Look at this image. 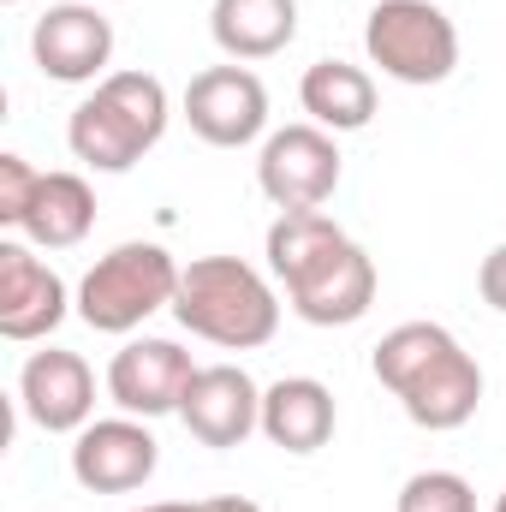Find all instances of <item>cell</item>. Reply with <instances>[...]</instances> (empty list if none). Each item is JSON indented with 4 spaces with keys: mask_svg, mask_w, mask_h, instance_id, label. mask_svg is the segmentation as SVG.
<instances>
[{
    "mask_svg": "<svg viewBox=\"0 0 506 512\" xmlns=\"http://www.w3.org/2000/svg\"><path fill=\"white\" fill-rule=\"evenodd\" d=\"M376 382L405 405V417L417 429H465L483 405V370L477 358L441 328V322H399L393 334H381L370 352Z\"/></svg>",
    "mask_w": 506,
    "mask_h": 512,
    "instance_id": "obj_1",
    "label": "cell"
},
{
    "mask_svg": "<svg viewBox=\"0 0 506 512\" xmlns=\"http://www.w3.org/2000/svg\"><path fill=\"white\" fill-rule=\"evenodd\" d=\"M173 316L185 334L221 346V352H256L280 328V298L274 286L239 256H197L179 274Z\"/></svg>",
    "mask_w": 506,
    "mask_h": 512,
    "instance_id": "obj_2",
    "label": "cell"
},
{
    "mask_svg": "<svg viewBox=\"0 0 506 512\" xmlns=\"http://www.w3.org/2000/svg\"><path fill=\"white\" fill-rule=\"evenodd\" d=\"M167 131V84L155 72H108L66 120V143L96 173H131Z\"/></svg>",
    "mask_w": 506,
    "mask_h": 512,
    "instance_id": "obj_3",
    "label": "cell"
},
{
    "mask_svg": "<svg viewBox=\"0 0 506 512\" xmlns=\"http://www.w3.org/2000/svg\"><path fill=\"white\" fill-rule=\"evenodd\" d=\"M179 262L149 245V239H131V245H114L102 256L84 286H78V316L96 328V334H131L143 328L155 310H173L179 298Z\"/></svg>",
    "mask_w": 506,
    "mask_h": 512,
    "instance_id": "obj_4",
    "label": "cell"
},
{
    "mask_svg": "<svg viewBox=\"0 0 506 512\" xmlns=\"http://www.w3.org/2000/svg\"><path fill=\"white\" fill-rule=\"evenodd\" d=\"M364 48H370V66H381V78L417 84V90L447 84L453 66H459V30L435 0H381V6H370Z\"/></svg>",
    "mask_w": 506,
    "mask_h": 512,
    "instance_id": "obj_5",
    "label": "cell"
},
{
    "mask_svg": "<svg viewBox=\"0 0 506 512\" xmlns=\"http://www.w3.org/2000/svg\"><path fill=\"white\" fill-rule=\"evenodd\" d=\"M256 185L262 197L286 215V209H322L340 191V149L334 131L322 126H286L262 143L256 161Z\"/></svg>",
    "mask_w": 506,
    "mask_h": 512,
    "instance_id": "obj_6",
    "label": "cell"
},
{
    "mask_svg": "<svg viewBox=\"0 0 506 512\" xmlns=\"http://www.w3.org/2000/svg\"><path fill=\"white\" fill-rule=\"evenodd\" d=\"M185 120L215 149H245L268 126V90L251 66H209L185 84Z\"/></svg>",
    "mask_w": 506,
    "mask_h": 512,
    "instance_id": "obj_7",
    "label": "cell"
},
{
    "mask_svg": "<svg viewBox=\"0 0 506 512\" xmlns=\"http://www.w3.org/2000/svg\"><path fill=\"white\" fill-rule=\"evenodd\" d=\"M30 54L42 66V78L54 84H90V78H108V60H114V24L84 6V0H66V6H48L30 30Z\"/></svg>",
    "mask_w": 506,
    "mask_h": 512,
    "instance_id": "obj_8",
    "label": "cell"
},
{
    "mask_svg": "<svg viewBox=\"0 0 506 512\" xmlns=\"http://www.w3.org/2000/svg\"><path fill=\"white\" fill-rule=\"evenodd\" d=\"M155 465H161V441L137 417H102V423L78 429L72 477L90 495H131V489H143L155 477Z\"/></svg>",
    "mask_w": 506,
    "mask_h": 512,
    "instance_id": "obj_9",
    "label": "cell"
},
{
    "mask_svg": "<svg viewBox=\"0 0 506 512\" xmlns=\"http://www.w3.org/2000/svg\"><path fill=\"white\" fill-rule=\"evenodd\" d=\"M179 417L203 447H245L262 429V387L239 364H203L179 399Z\"/></svg>",
    "mask_w": 506,
    "mask_h": 512,
    "instance_id": "obj_10",
    "label": "cell"
},
{
    "mask_svg": "<svg viewBox=\"0 0 506 512\" xmlns=\"http://www.w3.org/2000/svg\"><path fill=\"white\" fill-rule=\"evenodd\" d=\"M197 376L191 352L173 340H126L108 364V393L126 417H167L179 411L185 387Z\"/></svg>",
    "mask_w": 506,
    "mask_h": 512,
    "instance_id": "obj_11",
    "label": "cell"
},
{
    "mask_svg": "<svg viewBox=\"0 0 506 512\" xmlns=\"http://www.w3.org/2000/svg\"><path fill=\"white\" fill-rule=\"evenodd\" d=\"M286 298H292V310H298L310 328H352V322H364L370 304H376V262H370L364 245L346 239L328 262H316L304 280H292Z\"/></svg>",
    "mask_w": 506,
    "mask_h": 512,
    "instance_id": "obj_12",
    "label": "cell"
},
{
    "mask_svg": "<svg viewBox=\"0 0 506 512\" xmlns=\"http://www.w3.org/2000/svg\"><path fill=\"white\" fill-rule=\"evenodd\" d=\"M18 405H24V417H30L36 429H48V435H78V429L90 423V411H96V376H90V364H84L78 352L48 346V352H36V358L24 364V376H18Z\"/></svg>",
    "mask_w": 506,
    "mask_h": 512,
    "instance_id": "obj_13",
    "label": "cell"
},
{
    "mask_svg": "<svg viewBox=\"0 0 506 512\" xmlns=\"http://www.w3.org/2000/svg\"><path fill=\"white\" fill-rule=\"evenodd\" d=\"M66 322V280L24 245H0V334L30 346Z\"/></svg>",
    "mask_w": 506,
    "mask_h": 512,
    "instance_id": "obj_14",
    "label": "cell"
},
{
    "mask_svg": "<svg viewBox=\"0 0 506 512\" xmlns=\"http://www.w3.org/2000/svg\"><path fill=\"white\" fill-rule=\"evenodd\" d=\"M262 435L280 453H316L334 441V393L316 376H286L262 393Z\"/></svg>",
    "mask_w": 506,
    "mask_h": 512,
    "instance_id": "obj_15",
    "label": "cell"
},
{
    "mask_svg": "<svg viewBox=\"0 0 506 512\" xmlns=\"http://www.w3.org/2000/svg\"><path fill=\"white\" fill-rule=\"evenodd\" d=\"M209 36L227 60H274L298 36V0H215Z\"/></svg>",
    "mask_w": 506,
    "mask_h": 512,
    "instance_id": "obj_16",
    "label": "cell"
},
{
    "mask_svg": "<svg viewBox=\"0 0 506 512\" xmlns=\"http://www.w3.org/2000/svg\"><path fill=\"white\" fill-rule=\"evenodd\" d=\"M90 227H96V191L78 173H42L18 233L42 251H72V245L90 239Z\"/></svg>",
    "mask_w": 506,
    "mask_h": 512,
    "instance_id": "obj_17",
    "label": "cell"
},
{
    "mask_svg": "<svg viewBox=\"0 0 506 512\" xmlns=\"http://www.w3.org/2000/svg\"><path fill=\"white\" fill-rule=\"evenodd\" d=\"M298 102L322 131H364L376 120V78L352 60H316L298 84Z\"/></svg>",
    "mask_w": 506,
    "mask_h": 512,
    "instance_id": "obj_18",
    "label": "cell"
},
{
    "mask_svg": "<svg viewBox=\"0 0 506 512\" xmlns=\"http://www.w3.org/2000/svg\"><path fill=\"white\" fill-rule=\"evenodd\" d=\"M346 245V233H340V221H328L322 209H286L274 227H268V268H274V280L280 286H292V280H304L316 262H328V256Z\"/></svg>",
    "mask_w": 506,
    "mask_h": 512,
    "instance_id": "obj_19",
    "label": "cell"
},
{
    "mask_svg": "<svg viewBox=\"0 0 506 512\" xmlns=\"http://www.w3.org/2000/svg\"><path fill=\"white\" fill-rule=\"evenodd\" d=\"M399 512H477V495L459 471H417L399 489Z\"/></svg>",
    "mask_w": 506,
    "mask_h": 512,
    "instance_id": "obj_20",
    "label": "cell"
},
{
    "mask_svg": "<svg viewBox=\"0 0 506 512\" xmlns=\"http://www.w3.org/2000/svg\"><path fill=\"white\" fill-rule=\"evenodd\" d=\"M36 185H42V173H36L24 155H0V227H18V221H24Z\"/></svg>",
    "mask_w": 506,
    "mask_h": 512,
    "instance_id": "obj_21",
    "label": "cell"
},
{
    "mask_svg": "<svg viewBox=\"0 0 506 512\" xmlns=\"http://www.w3.org/2000/svg\"><path fill=\"white\" fill-rule=\"evenodd\" d=\"M477 286H483V304L506 316V245H495V251L483 256V268H477Z\"/></svg>",
    "mask_w": 506,
    "mask_h": 512,
    "instance_id": "obj_22",
    "label": "cell"
},
{
    "mask_svg": "<svg viewBox=\"0 0 506 512\" xmlns=\"http://www.w3.org/2000/svg\"><path fill=\"white\" fill-rule=\"evenodd\" d=\"M203 512H262V507L245 501V495H215V501H203Z\"/></svg>",
    "mask_w": 506,
    "mask_h": 512,
    "instance_id": "obj_23",
    "label": "cell"
},
{
    "mask_svg": "<svg viewBox=\"0 0 506 512\" xmlns=\"http://www.w3.org/2000/svg\"><path fill=\"white\" fill-rule=\"evenodd\" d=\"M137 512H203V501H155V507H137Z\"/></svg>",
    "mask_w": 506,
    "mask_h": 512,
    "instance_id": "obj_24",
    "label": "cell"
},
{
    "mask_svg": "<svg viewBox=\"0 0 506 512\" xmlns=\"http://www.w3.org/2000/svg\"><path fill=\"white\" fill-rule=\"evenodd\" d=\"M495 512H506V495H501V501H495Z\"/></svg>",
    "mask_w": 506,
    "mask_h": 512,
    "instance_id": "obj_25",
    "label": "cell"
},
{
    "mask_svg": "<svg viewBox=\"0 0 506 512\" xmlns=\"http://www.w3.org/2000/svg\"><path fill=\"white\" fill-rule=\"evenodd\" d=\"M6 6H18V0H6Z\"/></svg>",
    "mask_w": 506,
    "mask_h": 512,
    "instance_id": "obj_26",
    "label": "cell"
}]
</instances>
